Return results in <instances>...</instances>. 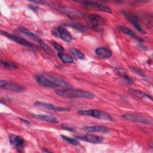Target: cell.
<instances>
[{
	"label": "cell",
	"instance_id": "1",
	"mask_svg": "<svg viewBox=\"0 0 153 153\" xmlns=\"http://www.w3.org/2000/svg\"><path fill=\"white\" fill-rule=\"evenodd\" d=\"M35 79L41 85L48 88H69L70 84L63 79L58 76L47 74H38L35 75Z\"/></svg>",
	"mask_w": 153,
	"mask_h": 153
},
{
	"label": "cell",
	"instance_id": "29",
	"mask_svg": "<svg viewBox=\"0 0 153 153\" xmlns=\"http://www.w3.org/2000/svg\"><path fill=\"white\" fill-rule=\"evenodd\" d=\"M62 127L63 129H65V130H69V131H75V130H74V128L73 127H72L68 126V124H63L62 125Z\"/></svg>",
	"mask_w": 153,
	"mask_h": 153
},
{
	"label": "cell",
	"instance_id": "5",
	"mask_svg": "<svg viewBox=\"0 0 153 153\" xmlns=\"http://www.w3.org/2000/svg\"><path fill=\"white\" fill-rule=\"evenodd\" d=\"M103 18L97 14H90L88 16V24L91 29L93 30L100 32L103 29Z\"/></svg>",
	"mask_w": 153,
	"mask_h": 153
},
{
	"label": "cell",
	"instance_id": "28",
	"mask_svg": "<svg viewBox=\"0 0 153 153\" xmlns=\"http://www.w3.org/2000/svg\"><path fill=\"white\" fill-rule=\"evenodd\" d=\"M52 44L53 45V46H54V47L55 48V49L57 50V51H61V52H62V51H64V48H63V47L61 45H60L59 43H57V42H55V41H53V42H52Z\"/></svg>",
	"mask_w": 153,
	"mask_h": 153
},
{
	"label": "cell",
	"instance_id": "11",
	"mask_svg": "<svg viewBox=\"0 0 153 153\" xmlns=\"http://www.w3.org/2000/svg\"><path fill=\"white\" fill-rule=\"evenodd\" d=\"M123 14L126 17V18L127 19V20L129 21L140 33L142 34L146 33L145 30L142 27L141 25H140V23L139 22V19L137 16L133 14H131L130 13H127L126 11H124Z\"/></svg>",
	"mask_w": 153,
	"mask_h": 153
},
{
	"label": "cell",
	"instance_id": "30",
	"mask_svg": "<svg viewBox=\"0 0 153 153\" xmlns=\"http://www.w3.org/2000/svg\"><path fill=\"white\" fill-rule=\"evenodd\" d=\"M20 120H22V121H23V122H25V123H27V124H29L30 123L28 121H27L26 119H23V118H20Z\"/></svg>",
	"mask_w": 153,
	"mask_h": 153
},
{
	"label": "cell",
	"instance_id": "7",
	"mask_svg": "<svg viewBox=\"0 0 153 153\" xmlns=\"http://www.w3.org/2000/svg\"><path fill=\"white\" fill-rule=\"evenodd\" d=\"M53 7L57 10L60 11L62 13L65 14L70 17H84V14L78 10L71 8L68 7L60 5L58 4L53 5Z\"/></svg>",
	"mask_w": 153,
	"mask_h": 153
},
{
	"label": "cell",
	"instance_id": "27",
	"mask_svg": "<svg viewBox=\"0 0 153 153\" xmlns=\"http://www.w3.org/2000/svg\"><path fill=\"white\" fill-rule=\"evenodd\" d=\"M130 69H131V70L132 71H133L134 72H135V73H136L137 74L141 76L142 77H146V76H145V75L143 74V72L142 71H140V69H139L138 68H136V67H134V66H130Z\"/></svg>",
	"mask_w": 153,
	"mask_h": 153
},
{
	"label": "cell",
	"instance_id": "23",
	"mask_svg": "<svg viewBox=\"0 0 153 153\" xmlns=\"http://www.w3.org/2000/svg\"><path fill=\"white\" fill-rule=\"evenodd\" d=\"M57 56L59 58L65 63H72L74 62L73 58L68 54L62 53H59L57 54Z\"/></svg>",
	"mask_w": 153,
	"mask_h": 153
},
{
	"label": "cell",
	"instance_id": "19",
	"mask_svg": "<svg viewBox=\"0 0 153 153\" xmlns=\"http://www.w3.org/2000/svg\"><path fill=\"white\" fill-rule=\"evenodd\" d=\"M116 71L121 76L124 82L128 85H131L133 84V80L125 73V71L123 69L120 68H117Z\"/></svg>",
	"mask_w": 153,
	"mask_h": 153
},
{
	"label": "cell",
	"instance_id": "16",
	"mask_svg": "<svg viewBox=\"0 0 153 153\" xmlns=\"http://www.w3.org/2000/svg\"><path fill=\"white\" fill-rule=\"evenodd\" d=\"M30 115L33 118L44 121L46 122H49L51 123H58L59 121L57 118L51 115H45V114H30Z\"/></svg>",
	"mask_w": 153,
	"mask_h": 153
},
{
	"label": "cell",
	"instance_id": "14",
	"mask_svg": "<svg viewBox=\"0 0 153 153\" xmlns=\"http://www.w3.org/2000/svg\"><path fill=\"white\" fill-rule=\"evenodd\" d=\"M76 139L81 140L82 141L90 142L91 143H100L103 142V138L102 137L93 135V134H86L82 136H76Z\"/></svg>",
	"mask_w": 153,
	"mask_h": 153
},
{
	"label": "cell",
	"instance_id": "26",
	"mask_svg": "<svg viewBox=\"0 0 153 153\" xmlns=\"http://www.w3.org/2000/svg\"><path fill=\"white\" fill-rule=\"evenodd\" d=\"M69 51L74 56V57L78 59H83L84 58V54L81 51H79L76 48H72L69 50Z\"/></svg>",
	"mask_w": 153,
	"mask_h": 153
},
{
	"label": "cell",
	"instance_id": "18",
	"mask_svg": "<svg viewBox=\"0 0 153 153\" xmlns=\"http://www.w3.org/2000/svg\"><path fill=\"white\" fill-rule=\"evenodd\" d=\"M95 54L102 58L108 59L112 56V51L106 47H99L95 50Z\"/></svg>",
	"mask_w": 153,
	"mask_h": 153
},
{
	"label": "cell",
	"instance_id": "24",
	"mask_svg": "<svg viewBox=\"0 0 153 153\" xmlns=\"http://www.w3.org/2000/svg\"><path fill=\"white\" fill-rule=\"evenodd\" d=\"M68 25L78 31H80V32H85L87 30V27L85 26H84L83 25L79 23L71 22L68 23Z\"/></svg>",
	"mask_w": 153,
	"mask_h": 153
},
{
	"label": "cell",
	"instance_id": "21",
	"mask_svg": "<svg viewBox=\"0 0 153 153\" xmlns=\"http://www.w3.org/2000/svg\"><path fill=\"white\" fill-rule=\"evenodd\" d=\"M131 93H132L133 94L140 97V98H142V99H145V98H146V99H150L151 100H152V97L151 96H150L149 95H148V94L145 93V92H143L140 90H136V89H130V91H129Z\"/></svg>",
	"mask_w": 153,
	"mask_h": 153
},
{
	"label": "cell",
	"instance_id": "3",
	"mask_svg": "<svg viewBox=\"0 0 153 153\" xmlns=\"http://www.w3.org/2000/svg\"><path fill=\"white\" fill-rule=\"evenodd\" d=\"M78 113L84 116H89L94 118L104 120L106 121H112V117L106 112L98 109H87L80 110Z\"/></svg>",
	"mask_w": 153,
	"mask_h": 153
},
{
	"label": "cell",
	"instance_id": "25",
	"mask_svg": "<svg viewBox=\"0 0 153 153\" xmlns=\"http://www.w3.org/2000/svg\"><path fill=\"white\" fill-rule=\"evenodd\" d=\"M61 137H62V138L63 140L66 141V142L69 143L71 145L76 146V145H78L79 144V142L76 139L71 138V137H68V136H64V135H61Z\"/></svg>",
	"mask_w": 153,
	"mask_h": 153
},
{
	"label": "cell",
	"instance_id": "8",
	"mask_svg": "<svg viewBox=\"0 0 153 153\" xmlns=\"http://www.w3.org/2000/svg\"><path fill=\"white\" fill-rule=\"evenodd\" d=\"M122 118L131 121L139 123L146 125H152V121L151 119L146 118L145 117L133 115V114H124L122 115Z\"/></svg>",
	"mask_w": 153,
	"mask_h": 153
},
{
	"label": "cell",
	"instance_id": "15",
	"mask_svg": "<svg viewBox=\"0 0 153 153\" xmlns=\"http://www.w3.org/2000/svg\"><path fill=\"white\" fill-rule=\"evenodd\" d=\"M35 104L39 106L45 108L46 109L53 111H57V112H63V111H67L69 109L68 108L65 107H60V106H57L54 105H52L51 103H47L45 102H36Z\"/></svg>",
	"mask_w": 153,
	"mask_h": 153
},
{
	"label": "cell",
	"instance_id": "9",
	"mask_svg": "<svg viewBox=\"0 0 153 153\" xmlns=\"http://www.w3.org/2000/svg\"><path fill=\"white\" fill-rule=\"evenodd\" d=\"M82 3L83 5L88 9L97 10H99V11L108 13H112V10L109 7H108L105 5H103L100 3H98L97 2L85 1V2H82Z\"/></svg>",
	"mask_w": 153,
	"mask_h": 153
},
{
	"label": "cell",
	"instance_id": "22",
	"mask_svg": "<svg viewBox=\"0 0 153 153\" xmlns=\"http://www.w3.org/2000/svg\"><path fill=\"white\" fill-rule=\"evenodd\" d=\"M1 65L2 68L8 69H15L18 68L16 63L4 60H1Z\"/></svg>",
	"mask_w": 153,
	"mask_h": 153
},
{
	"label": "cell",
	"instance_id": "4",
	"mask_svg": "<svg viewBox=\"0 0 153 153\" xmlns=\"http://www.w3.org/2000/svg\"><path fill=\"white\" fill-rule=\"evenodd\" d=\"M18 30H19L20 32H22L23 33H24L26 36H27L29 38H32V39H33L34 41H35L36 42H37L39 45L41 46V47L48 54H52V50L50 49V48L36 35H35L34 33L32 32L31 31H30L29 30H28L25 27H20L19 28H17Z\"/></svg>",
	"mask_w": 153,
	"mask_h": 153
},
{
	"label": "cell",
	"instance_id": "20",
	"mask_svg": "<svg viewBox=\"0 0 153 153\" xmlns=\"http://www.w3.org/2000/svg\"><path fill=\"white\" fill-rule=\"evenodd\" d=\"M120 29L124 33H125L126 34H127V35H129L131 37H132L133 38L136 39L137 41H138L139 42H143V39L142 38H140V37H139L137 35H136V33L134 32H133L131 30H130V29L126 27H124V26H120L119 27Z\"/></svg>",
	"mask_w": 153,
	"mask_h": 153
},
{
	"label": "cell",
	"instance_id": "17",
	"mask_svg": "<svg viewBox=\"0 0 153 153\" xmlns=\"http://www.w3.org/2000/svg\"><path fill=\"white\" fill-rule=\"evenodd\" d=\"M83 130L88 133H95V132H102V133H108L109 131V128L103 126H84L83 127Z\"/></svg>",
	"mask_w": 153,
	"mask_h": 153
},
{
	"label": "cell",
	"instance_id": "2",
	"mask_svg": "<svg viewBox=\"0 0 153 153\" xmlns=\"http://www.w3.org/2000/svg\"><path fill=\"white\" fill-rule=\"evenodd\" d=\"M56 94L60 97L65 98H82L87 99H93L94 97V94L91 92L81 90L69 88L58 89L55 91Z\"/></svg>",
	"mask_w": 153,
	"mask_h": 153
},
{
	"label": "cell",
	"instance_id": "10",
	"mask_svg": "<svg viewBox=\"0 0 153 153\" xmlns=\"http://www.w3.org/2000/svg\"><path fill=\"white\" fill-rule=\"evenodd\" d=\"M51 32L52 34L58 38H60L62 40L66 42H69L72 41V36L70 35L67 30L62 27L54 28L52 29Z\"/></svg>",
	"mask_w": 153,
	"mask_h": 153
},
{
	"label": "cell",
	"instance_id": "31",
	"mask_svg": "<svg viewBox=\"0 0 153 153\" xmlns=\"http://www.w3.org/2000/svg\"><path fill=\"white\" fill-rule=\"evenodd\" d=\"M44 152H50V151H48V150H45V149H43L42 150Z\"/></svg>",
	"mask_w": 153,
	"mask_h": 153
},
{
	"label": "cell",
	"instance_id": "13",
	"mask_svg": "<svg viewBox=\"0 0 153 153\" xmlns=\"http://www.w3.org/2000/svg\"><path fill=\"white\" fill-rule=\"evenodd\" d=\"M9 138L11 145L16 148V149H17L19 151H21L25 144L24 139L19 136L14 134H11Z\"/></svg>",
	"mask_w": 153,
	"mask_h": 153
},
{
	"label": "cell",
	"instance_id": "6",
	"mask_svg": "<svg viewBox=\"0 0 153 153\" xmlns=\"http://www.w3.org/2000/svg\"><path fill=\"white\" fill-rule=\"evenodd\" d=\"M0 86L5 90L14 92H23L25 90V88L23 85L11 81L1 79L0 81Z\"/></svg>",
	"mask_w": 153,
	"mask_h": 153
},
{
	"label": "cell",
	"instance_id": "12",
	"mask_svg": "<svg viewBox=\"0 0 153 153\" xmlns=\"http://www.w3.org/2000/svg\"><path fill=\"white\" fill-rule=\"evenodd\" d=\"M2 35H5V36H7L8 38H9L10 39L19 44H21L22 45H24V46H26V47H29V48H33L34 47V45L33 44H32L30 42H29V41H27V40L25 39L24 38H22V37H20V36H18L17 35H13V34H11V33H8L7 32H5V31H2L1 32Z\"/></svg>",
	"mask_w": 153,
	"mask_h": 153
}]
</instances>
